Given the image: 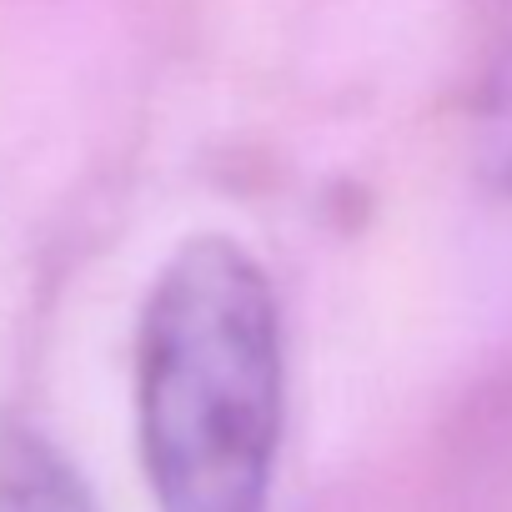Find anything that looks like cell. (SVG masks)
I'll use <instances>...</instances> for the list:
<instances>
[{
	"label": "cell",
	"mask_w": 512,
	"mask_h": 512,
	"mask_svg": "<svg viewBox=\"0 0 512 512\" xmlns=\"http://www.w3.org/2000/svg\"><path fill=\"white\" fill-rule=\"evenodd\" d=\"M472 146H477V171L487 176V186L512 196V46L482 81Z\"/></svg>",
	"instance_id": "3957f363"
},
{
	"label": "cell",
	"mask_w": 512,
	"mask_h": 512,
	"mask_svg": "<svg viewBox=\"0 0 512 512\" xmlns=\"http://www.w3.org/2000/svg\"><path fill=\"white\" fill-rule=\"evenodd\" d=\"M0 512H101L86 477L66 462V452L16 422L0 417Z\"/></svg>",
	"instance_id": "7a4b0ae2"
},
{
	"label": "cell",
	"mask_w": 512,
	"mask_h": 512,
	"mask_svg": "<svg viewBox=\"0 0 512 512\" xmlns=\"http://www.w3.org/2000/svg\"><path fill=\"white\" fill-rule=\"evenodd\" d=\"M287 417L282 307L231 236H186L136 322V442L156 512H272Z\"/></svg>",
	"instance_id": "6da1fadb"
}]
</instances>
